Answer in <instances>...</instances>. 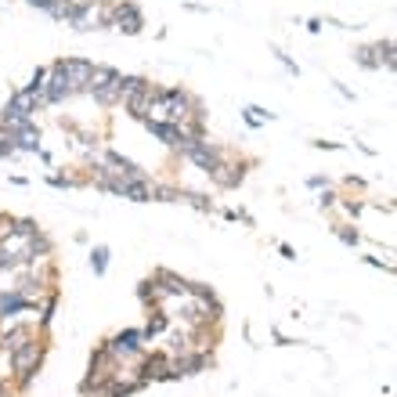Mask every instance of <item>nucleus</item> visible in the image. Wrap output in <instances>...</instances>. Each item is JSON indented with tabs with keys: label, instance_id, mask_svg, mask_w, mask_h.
Masks as SVG:
<instances>
[{
	"label": "nucleus",
	"instance_id": "f03ea898",
	"mask_svg": "<svg viewBox=\"0 0 397 397\" xmlns=\"http://www.w3.org/2000/svg\"><path fill=\"white\" fill-rule=\"evenodd\" d=\"M40 105H43L40 94L26 90V87H22V90H14L11 98H8V105H4V113H0V126H19V123H29Z\"/></svg>",
	"mask_w": 397,
	"mask_h": 397
},
{
	"label": "nucleus",
	"instance_id": "7c9ffc66",
	"mask_svg": "<svg viewBox=\"0 0 397 397\" xmlns=\"http://www.w3.org/2000/svg\"><path fill=\"white\" fill-rule=\"evenodd\" d=\"M0 397H8V387H4V383H0Z\"/></svg>",
	"mask_w": 397,
	"mask_h": 397
},
{
	"label": "nucleus",
	"instance_id": "bb28decb",
	"mask_svg": "<svg viewBox=\"0 0 397 397\" xmlns=\"http://www.w3.org/2000/svg\"><path fill=\"white\" fill-rule=\"evenodd\" d=\"M336 235H340V242H347V246H358V238H361L351 224H340V228H336Z\"/></svg>",
	"mask_w": 397,
	"mask_h": 397
},
{
	"label": "nucleus",
	"instance_id": "412c9836",
	"mask_svg": "<svg viewBox=\"0 0 397 397\" xmlns=\"http://www.w3.org/2000/svg\"><path fill=\"white\" fill-rule=\"evenodd\" d=\"M242 116H246L249 126H260V123H271V119H275V113H264L260 105H246V113H242Z\"/></svg>",
	"mask_w": 397,
	"mask_h": 397
},
{
	"label": "nucleus",
	"instance_id": "4468645a",
	"mask_svg": "<svg viewBox=\"0 0 397 397\" xmlns=\"http://www.w3.org/2000/svg\"><path fill=\"white\" fill-rule=\"evenodd\" d=\"M141 379H170V358H163V354H155V358H148L145 361V369H141Z\"/></svg>",
	"mask_w": 397,
	"mask_h": 397
},
{
	"label": "nucleus",
	"instance_id": "0eeeda50",
	"mask_svg": "<svg viewBox=\"0 0 397 397\" xmlns=\"http://www.w3.org/2000/svg\"><path fill=\"white\" fill-rule=\"evenodd\" d=\"M141 329H123V332H116L113 340L105 343V351L113 354V358H134L137 351H141Z\"/></svg>",
	"mask_w": 397,
	"mask_h": 397
},
{
	"label": "nucleus",
	"instance_id": "c756f323",
	"mask_svg": "<svg viewBox=\"0 0 397 397\" xmlns=\"http://www.w3.org/2000/svg\"><path fill=\"white\" fill-rule=\"evenodd\" d=\"M347 206V213H351V217H358L361 213V202H343Z\"/></svg>",
	"mask_w": 397,
	"mask_h": 397
},
{
	"label": "nucleus",
	"instance_id": "2eb2a0df",
	"mask_svg": "<svg viewBox=\"0 0 397 397\" xmlns=\"http://www.w3.org/2000/svg\"><path fill=\"white\" fill-rule=\"evenodd\" d=\"M372 51H376L379 69L394 72V66H397V58H394V40H379V43H372Z\"/></svg>",
	"mask_w": 397,
	"mask_h": 397
},
{
	"label": "nucleus",
	"instance_id": "f257e3e1",
	"mask_svg": "<svg viewBox=\"0 0 397 397\" xmlns=\"http://www.w3.org/2000/svg\"><path fill=\"white\" fill-rule=\"evenodd\" d=\"M87 90L94 94V101H98L101 108H113L116 101H123V98H119V72H116L113 66H94Z\"/></svg>",
	"mask_w": 397,
	"mask_h": 397
},
{
	"label": "nucleus",
	"instance_id": "6e6552de",
	"mask_svg": "<svg viewBox=\"0 0 397 397\" xmlns=\"http://www.w3.org/2000/svg\"><path fill=\"white\" fill-rule=\"evenodd\" d=\"M11 130V141H14V152H40V126L29 123H19V126H8Z\"/></svg>",
	"mask_w": 397,
	"mask_h": 397
},
{
	"label": "nucleus",
	"instance_id": "393cba45",
	"mask_svg": "<svg viewBox=\"0 0 397 397\" xmlns=\"http://www.w3.org/2000/svg\"><path fill=\"white\" fill-rule=\"evenodd\" d=\"M14 155V141H11V130L0 126V159H11Z\"/></svg>",
	"mask_w": 397,
	"mask_h": 397
},
{
	"label": "nucleus",
	"instance_id": "423d86ee",
	"mask_svg": "<svg viewBox=\"0 0 397 397\" xmlns=\"http://www.w3.org/2000/svg\"><path fill=\"white\" fill-rule=\"evenodd\" d=\"M72 87H69V79L61 76L58 69H47V79H43V87H40V98L43 105H61V101H69L72 98Z\"/></svg>",
	"mask_w": 397,
	"mask_h": 397
},
{
	"label": "nucleus",
	"instance_id": "a211bd4d",
	"mask_svg": "<svg viewBox=\"0 0 397 397\" xmlns=\"http://www.w3.org/2000/svg\"><path fill=\"white\" fill-rule=\"evenodd\" d=\"M166 325H170V318H166L163 311H155V314L148 318V325L141 329V336H145V340H152V336H159V332H163Z\"/></svg>",
	"mask_w": 397,
	"mask_h": 397
},
{
	"label": "nucleus",
	"instance_id": "f3484780",
	"mask_svg": "<svg viewBox=\"0 0 397 397\" xmlns=\"http://www.w3.org/2000/svg\"><path fill=\"white\" fill-rule=\"evenodd\" d=\"M137 296H141V304H159V300H163V289L155 285V278H148V282L137 285Z\"/></svg>",
	"mask_w": 397,
	"mask_h": 397
},
{
	"label": "nucleus",
	"instance_id": "5701e85b",
	"mask_svg": "<svg viewBox=\"0 0 397 397\" xmlns=\"http://www.w3.org/2000/svg\"><path fill=\"white\" fill-rule=\"evenodd\" d=\"M152 199H163V202H181V192L170 184H152Z\"/></svg>",
	"mask_w": 397,
	"mask_h": 397
},
{
	"label": "nucleus",
	"instance_id": "b1692460",
	"mask_svg": "<svg viewBox=\"0 0 397 397\" xmlns=\"http://www.w3.org/2000/svg\"><path fill=\"white\" fill-rule=\"evenodd\" d=\"M14 267H22L19 253H11V249H4V246H0V271H14Z\"/></svg>",
	"mask_w": 397,
	"mask_h": 397
},
{
	"label": "nucleus",
	"instance_id": "f8f14e48",
	"mask_svg": "<svg viewBox=\"0 0 397 397\" xmlns=\"http://www.w3.org/2000/svg\"><path fill=\"white\" fill-rule=\"evenodd\" d=\"M26 343H33V329H29V325H14V329H8L4 336H0V347H8L11 354L22 351Z\"/></svg>",
	"mask_w": 397,
	"mask_h": 397
},
{
	"label": "nucleus",
	"instance_id": "9d476101",
	"mask_svg": "<svg viewBox=\"0 0 397 397\" xmlns=\"http://www.w3.org/2000/svg\"><path fill=\"white\" fill-rule=\"evenodd\" d=\"M126 113H130L134 119H148V113H152V84H145L137 94L126 98Z\"/></svg>",
	"mask_w": 397,
	"mask_h": 397
},
{
	"label": "nucleus",
	"instance_id": "1a4fd4ad",
	"mask_svg": "<svg viewBox=\"0 0 397 397\" xmlns=\"http://www.w3.org/2000/svg\"><path fill=\"white\" fill-rule=\"evenodd\" d=\"M152 278H155L159 289H163V296H184V293H188V282H184L181 275L166 271V267H159V271H155Z\"/></svg>",
	"mask_w": 397,
	"mask_h": 397
},
{
	"label": "nucleus",
	"instance_id": "7ed1b4c3",
	"mask_svg": "<svg viewBox=\"0 0 397 397\" xmlns=\"http://www.w3.org/2000/svg\"><path fill=\"white\" fill-rule=\"evenodd\" d=\"M40 358H43V347L33 340V343H26L22 351H14L11 354V372L14 376H22V387L33 383V372L40 369Z\"/></svg>",
	"mask_w": 397,
	"mask_h": 397
},
{
	"label": "nucleus",
	"instance_id": "20e7f679",
	"mask_svg": "<svg viewBox=\"0 0 397 397\" xmlns=\"http://www.w3.org/2000/svg\"><path fill=\"white\" fill-rule=\"evenodd\" d=\"M51 69H58L61 76L69 79V87L79 94V90H87V84H90V69H94V61H87V58H58Z\"/></svg>",
	"mask_w": 397,
	"mask_h": 397
},
{
	"label": "nucleus",
	"instance_id": "39448f33",
	"mask_svg": "<svg viewBox=\"0 0 397 397\" xmlns=\"http://www.w3.org/2000/svg\"><path fill=\"white\" fill-rule=\"evenodd\" d=\"M108 14H113V26L119 29V33H126V37H137L141 29H145V14H141V8H137V4H130V0L116 4Z\"/></svg>",
	"mask_w": 397,
	"mask_h": 397
},
{
	"label": "nucleus",
	"instance_id": "2f4dec72",
	"mask_svg": "<svg viewBox=\"0 0 397 397\" xmlns=\"http://www.w3.org/2000/svg\"><path fill=\"white\" fill-rule=\"evenodd\" d=\"M90 4H108V0H90Z\"/></svg>",
	"mask_w": 397,
	"mask_h": 397
},
{
	"label": "nucleus",
	"instance_id": "c85d7f7f",
	"mask_svg": "<svg viewBox=\"0 0 397 397\" xmlns=\"http://www.w3.org/2000/svg\"><path fill=\"white\" fill-rule=\"evenodd\" d=\"M322 26H325L322 19H311V22H307V29H311V33H322Z\"/></svg>",
	"mask_w": 397,
	"mask_h": 397
},
{
	"label": "nucleus",
	"instance_id": "9b49d317",
	"mask_svg": "<svg viewBox=\"0 0 397 397\" xmlns=\"http://www.w3.org/2000/svg\"><path fill=\"white\" fill-rule=\"evenodd\" d=\"M145 126H148V134H152V137L163 141V145H173V148H177V141H181V126H177V123H166V119H145Z\"/></svg>",
	"mask_w": 397,
	"mask_h": 397
},
{
	"label": "nucleus",
	"instance_id": "cd10ccee",
	"mask_svg": "<svg viewBox=\"0 0 397 397\" xmlns=\"http://www.w3.org/2000/svg\"><path fill=\"white\" fill-rule=\"evenodd\" d=\"M332 202H336V195H332V192H325L322 199H318V206H322V210H325V206H332Z\"/></svg>",
	"mask_w": 397,
	"mask_h": 397
},
{
	"label": "nucleus",
	"instance_id": "4be33fe9",
	"mask_svg": "<svg viewBox=\"0 0 397 397\" xmlns=\"http://www.w3.org/2000/svg\"><path fill=\"white\" fill-rule=\"evenodd\" d=\"M354 61H358L361 69H379V61H376V51H372V47H358V51H354Z\"/></svg>",
	"mask_w": 397,
	"mask_h": 397
},
{
	"label": "nucleus",
	"instance_id": "dca6fc26",
	"mask_svg": "<svg viewBox=\"0 0 397 397\" xmlns=\"http://www.w3.org/2000/svg\"><path fill=\"white\" fill-rule=\"evenodd\" d=\"M145 84H148L145 76H123V72H119V98L126 101V98H130V94H137V90L145 87Z\"/></svg>",
	"mask_w": 397,
	"mask_h": 397
},
{
	"label": "nucleus",
	"instance_id": "6ab92c4d",
	"mask_svg": "<svg viewBox=\"0 0 397 397\" xmlns=\"http://www.w3.org/2000/svg\"><path fill=\"white\" fill-rule=\"evenodd\" d=\"M26 4H29V8H40V11L51 14V19H58V22H61V8H66L69 0H26Z\"/></svg>",
	"mask_w": 397,
	"mask_h": 397
},
{
	"label": "nucleus",
	"instance_id": "ddd939ff",
	"mask_svg": "<svg viewBox=\"0 0 397 397\" xmlns=\"http://www.w3.org/2000/svg\"><path fill=\"white\" fill-rule=\"evenodd\" d=\"M33 307V300H26V296H19V293H0V318H14L19 311H29Z\"/></svg>",
	"mask_w": 397,
	"mask_h": 397
},
{
	"label": "nucleus",
	"instance_id": "aec40b11",
	"mask_svg": "<svg viewBox=\"0 0 397 397\" xmlns=\"http://www.w3.org/2000/svg\"><path fill=\"white\" fill-rule=\"evenodd\" d=\"M90 267H94V275H105L108 271V246H94L90 249Z\"/></svg>",
	"mask_w": 397,
	"mask_h": 397
},
{
	"label": "nucleus",
	"instance_id": "a878e982",
	"mask_svg": "<svg viewBox=\"0 0 397 397\" xmlns=\"http://www.w3.org/2000/svg\"><path fill=\"white\" fill-rule=\"evenodd\" d=\"M181 199H184V202H192L195 210H213V202L206 199V195H199V192H181Z\"/></svg>",
	"mask_w": 397,
	"mask_h": 397
}]
</instances>
